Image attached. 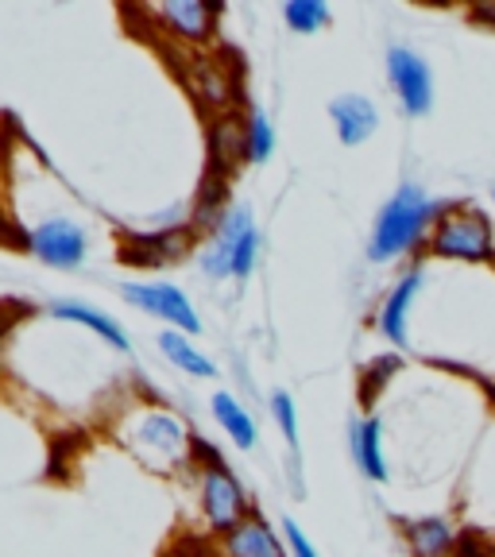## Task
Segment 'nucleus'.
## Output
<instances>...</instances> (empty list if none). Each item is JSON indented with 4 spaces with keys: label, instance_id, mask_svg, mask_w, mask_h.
<instances>
[{
    "label": "nucleus",
    "instance_id": "nucleus-1",
    "mask_svg": "<svg viewBox=\"0 0 495 557\" xmlns=\"http://www.w3.org/2000/svg\"><path fill=\"white\" fill-rule=\"evenodd\" d=\"M437 218H442V206L430 201V194L422 190V186H403V190L380 209L368 256H372L375 263H387V260H395V256L410 252V248L426 236V228H434Z\"/></svg>",
    "mask_w": 495,
    "mask_h": 557
},
{
    "label": "nucleus",
    "instance_id": "nucleus-2",
    "mask_svg": "<svg viewBox=\"0 0 495 557\" xmlns=\"http://www.w3.org/2000/svg\"><path fill=\"white\" fill-rule=\"evenodd\" d=\"M430 252L442 260H465L480 263L495 256V233L492 221L477 206H445L442 218L430 228Z\"/></svg>",
    "mask_w": 495,
    "mask_h": 557
},
{
    "label": "nucleus",
    "instance_id": "nucleus-3",
    "mask_svg": "<svg viewBox=\"0 0 495 557\" xmlns=\"http://www.w3.org/2000/svg\"><path fill=\"white\" fill-rule=\"evenodd\" d=\"M201 507H206L209 522L218 527V531L233 534L236 527L244 522V487L236 484V476L225 469L221 457L209 453L206 469H201Z\"/></svg>",
    "mask_w": 495,
    "mask_h": 557
},
{
    "label": "nucleus",
    "instance_id": "nucleus-4",
    "mask_svg": "<svg viewBox=\"0 0 495 557\" xmlns=\"http://www.w3.org/2000/svg\"><path fill=\"white\" fill-rule=\"evenodd\" d=\"M387 78L395 86L403 113L407 116H426L434 104V78H430L426 59L410 47H392L387 51Z\"/></svg>",
    "mask_w": 495,
    "mask_h": 557
},
{
    "label": "nucleus",
    "instance_id": "nucleus-5",
    "mask_svg": "<svg viewBox=\"0 0 495 557\" xmlns=\"http://www.w3.org/2000/svg\"><path fill=\"white\" fill-rule=\"evenodd\" d=\"M27 248H32V256H39L44 263L66 271V268H78V263L86 260V233H82L74 221L51 218L27 236Z\"/></svg>",
    "mask_w": 495,
    "mask_h": 557
},
{
    "label": "nucleus",
    "instance_id": "nucleus-6",
    "mask_svg": "<svg viewBox=\"0 0 495 557\" xmlns=\"http://www.w3.org/2000/svg\"><path fill=\"white\" fill-rule=\"evenodd\" d=\"M121 295L128 298L132 306H139V310H148V313H156V318H163V322L178 325V330H186V333L201 330L190 298L178 287H166V283H124Z\"/></svg>",
    "mask_w": 495,
    "mask_h": 557
},
{
    "label": "nucleus",
    "instance_id": "nucleus-7",
    "mask_svg": "<svg viewBox=\"0 0 495 557\" xmlns=\"http://www.w3.org/2000/svg\"><path fill=\"white\" fill-rule=\"evenodd\" d=\"M194 228H159V233H132L121 244V260L132 268H163L190 252Z\"/></svg>",
    "mask_w": 495,
    "mask_h": 557
},
{
    "label": "nucleus",
    "instance_id": "nucleus-8",
    "mask_svg": "<svg viewBox=\"0 0 495 557\" xmlns=\"http://www.w3.org/2000/svg\"><path fill=\"white\" fill-rule=\"evenodd\" d=\"M330 116H333V124H337L341 144H348V148L364 144V139L380 128V113H375V104L360 94L337 97V101L330 104Z\"/></svg>",
    "mask_w": 495,
    "mask_h": 557
},
{
    "label": "nucleus",
    "instance_id": "nucleus-9",
    "mask_svg": "<svg viewBox=\"0 0 495 557\" xmlns=\"http://www.w3.org/2000/svg\"><path fill=\"white\" fill-rule=\"evenodd\" d=\"M156 16L171 27L178 39H190V44H201L213 35V20H218V9L213 4H201V0H166L159 4Z\"/></svg>",
    "mask_w": 495,
    "mask_h": 557
},
{
    "label": "nucleus",
    "instance_id": "nucleus-10",
    "mask_svg": "<svg viewBox=\"0 0 495 557\" xmlns=\"http://www.w3.org/2000/svg\"><path fill=\"white\" fill-rule=\"evenodd\" d=\"M418 290H422V268H410L399 278V287L387 295V302L380 306V330L392 345H407V318Z\"/></svg>",
    "mask_w": 495,
    "mask_h": 557
},
{
    "label": "nucleus",
    "instance_id": "nucleus-11",
    "mask_svg": "<svg viewBox=\"0 0 495 557\" xmlns=\"http://www.w3.org/2000/svg\"><path fill=\"white\" fill-rule=\"evenodd\" d=\"M407 542L414 557H449L457 554V527L449 519H414L407 522Z\"/></svg>",
    "mask_w": 495,
    "mask_h": 557
},
{
    "label": "nucleus",
    "instance_id": "nucleus-12",
    "mask_svg": "<svg viewBox=\"0 0 495 557\" xmlns=\"http://www.w3.org/2000/svg\"><path fill=\"white\" fill-rule=\"evenodd\" d=\"M51 313H54V318H62V322H78V325H86V330H94L97 337H104L113 348H121V352H128V348H132L128 333H124L121 325L113 322V318H104V313H97L94 306H86V302H70V298H59V302H51Z\"/></svg>",
    "mask_w": 495,
    "mask_h": 557
},
{
    "label": "nucleus",
    "instance_id": "nucleus-13",
    "mask_svg": "<svg viewBox=\"0 0 495 557\" xmlns=\"http://www.w3.org/2000/svg\"><path fill=\"white\" fill-rule=\"evenodd\" d=\"M225 549L233 557H287V549L279 546L275 531L263 519H244L233 534L225 539Z\"/></svg>",
    "mask_w": 495,
    "mask_h": 557
},
{
    "label": "nucleus",
    "instance_id": "nucleus-14",
    "mask_svg": "<svg viewBox=\"0 0 495 557\" xmlns=\"http://www.w3.org/2000/svg\"><path fill=\"white\" fill-rule=\"evenodd\" d=\"M190 82H194V94H198V101L209 104V109H225V104L233 101V74L225 70V62L194 59Z\"/></svg>",
    "mask_w": 495,
    "mask_h": 557
},
{
    "label": "nucleus",
    "instance_id": "nucleus-15",
    "mask_svg": "<svg viewBox=\"0 0 495 557\" xmlns=\"http://www.w3.org/2000/svg\"><path fill=\"white\" fill-rule=\"evenodd\" d=\"M352 457H357L360 472L372 480H387V461H383V437H380V418H364L352 422Z\"/></svg>",
    "mask_w": 495,
    "mask_h": 557
},
{
    "label": "nucleus",
    "instance_id": "nucleus-16",
    "mask_svg": "<svg viewBox=\"0 0 495 557\" xmlns=\"http://www.w3.org/2000/svg\"><path fill=\"white\" fill-rule=\"evenodd\" d=\"M209 148H213V163L218 166H233V163H240V159H248V132H244V121L225 116V121L213 124Z\"/></svg>",
    "mask_w": 495,
    "mask_h": 557
},
{
    "label": "nucleus",
    "instance_id": "nucleus-17",
    "mask_svg": "<svg viewBox=\"0 0 495 557\" xmlns=\"http://www.w3.org/2000/svg\"><path fill=\"white\" fill-rule=\"evenodd\" d=\"M159 348H163V357L171 360L174 368H183V372L198 375V380H209V375H218V368L209 364V360L201 357L198 348H194L190 341L183 337V333H174V330L159 333Z\"/></svg>",
    "mask_w": 495,
    "mask_h": 557
},
{
    "label": "nucleus",
    "instance_id": "nucleus-18",
    "mask_svg": "<svg viewBox=\"0 0 495 557\" xmlns=\"http://www.w3.org/2000/svg\"><path fill=\"white\" fill-rule=\"evenodd\" d=\"M213 414L225 426V434L233 437L240 449H252L256 445V422L248 418V410L233 399V395H213Z\"/></svg>",
    "mask_w": 495,
    "mask_h": 557
},
{
    "label": "nucleus",
    "instance_id": "nucleus-19",
    "mask_svg": "<svg viewBox=\"0 0 495 557\" xmlns=\"http://www.w3.org/2000/svg\"><path fill=\"white\" fill-rule=\"evenodd\" d=\"M139 434H148L151 442L159 445V457H163V453L178 457V449L186 445L183 426H178L174 418H166V414H148V418H144V426H139Z\"/></svg>",
    "mask_w": 495,
    "mask_h": 557
},
{
    "label": "nucleus",
    "instance_id": "nucleus-20",
    "mask_svg": "<svg viewBox=\"0 0 495 557\" xmlns=\"http://www.w3.org/2000/svg\"><path fill=\"white\" fill-rule=\"evenodd\" d=\"M244 132H248V159H252V163H268L271 151H275V132H271L268 116H263L260 109H252L248 121H244Z\"/></svg>",
    "mask_w": 495,
    "mask_h": 557
},
{
    "label": "nucleus",
    "instance_id": "nucleus-21",
    "mask_svg": "<svg viewBox=\"0 0 495 557\" xmlns=\"http://www.w3.org/2000/svg\"><path fill=\"white\" fill-rule=\"evenodd\" d=\"M283 16H287V24L302 35H310V32H318V27L330 24V9H325L322 0H290L287 9H283Z\"/></svg>",
    "mask_w": 495,
    "mask_h": 557
},
{
    "label": "nucleus",
    "instance_id": "nucleus-22",
    "mask_svg": "<svg viewBox=\"0 0 495 557\" xmlns=\"http://www.w3.org/2000/svg\"><path fill=\"white\" fill-rule=\"evenodd\" d=\"M271 410H275V422H279V430H283V437H287V445H290V449H298V414H295V403H290V395L275 392Z\"/></svg>",
    "mask_w": 495,
    "mask_h": 557
},
{
    "label": "nucleus",
    "instance_id": "nucleus-23",
    "mask_svg": "<svg viewBox=\"0 0 495 557\" xmlns=\"http://www.w3.org/2000/svg\"><path fill=\"white\" fill-rule=\"evenodd\" d=\"M283 527H287V542H290V549H295V557H318V549L310 546V542H306V534L298 531V522H283Z\"/></svg>",
    "mask_w": 495,
    "mask_h": 557
},
{
    "label": "nucleus",
    "instance_id": "nucleus-24",
    "mask_svg": "<svg viewBox=\"0 0 495 557\" xmlns=\"http://www.w3.org/2000/svg\"><path fill=\"white\" fill-rule=\"evenodd\" d=\"M469 20H472V24H480V27H492V32H495V0H492V4H477V9H469Z\"/></svg>",
    "mask_w": 495,
    "mask_h": 557
},
{
    "label": "nucleus",
    "instance_id": "nucleus-25",
    "mask_svg": "<svg viewBox=\"0 0 495 557\" xmlns=\"http://www.w3.org/2000/svg\"><path fill=\"white\" fill-rule=\"evenodd\" d=\"M453 557H480V554H472V542H461V546H457V554Z\"/></svg>",
    "mask_w": 495,
    "mask_h": 557
}]
</instances>
